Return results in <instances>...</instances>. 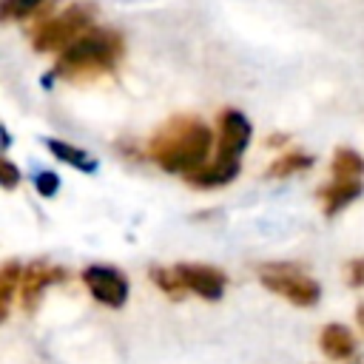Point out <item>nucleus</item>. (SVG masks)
Returning <instances> with one entry per match:
<instances>
[{"mask_svg": "<svg viewBox=\"0 0 364 364\" xmlns=\"http://www.w3.org/2000/svg\"><path fill=\"white\" fill-rule=\"evenodd\" d=\"M213 142L216 136L202 119L176 114L151 136L148 156L168 173L191 176L208 165Z\"/></svg>", "mask_w": 364, "mask_h": 364, "instance_id": "f257e3e1", "label": "nucleus"}, {"mask_svg": "<svg viewBox=\"0 0 364 364\" xmlns=\"http://www.w3.org/2000/svg\"><path fill=\"white\" fill-rule=\"evenodd\" d=\"M125 43L122 34L114 28H100L94 26L88 34H82L77 43H71L63 54H57L54 74L65 80H85L102 71H111L117 60L122 57Z\"/></svg>", "mask_w": 364, "mask_h": 364, "instance_id": "f03ea898", "label": "nucleus"}, {"mask_svg": "<svg viewBox=\"0 0 364 364\" xmlns=\"http://www.w3.org/2000/svg\"><path fill=\"white\" fill-rule=\"evenodd\" d=\"M94 17H97V6L88 0H77L68 9H63L60 14H51L48 20L37 23L31 31V48L37 54H63L71 43H77L82 34H88L94 28Z\"/></svg>", "mask_w": 364, "mask_h": 364, "instance_id": "7ed1b4c3", "label": "nucleus"}, {"mask_svg": "<svg viewBox=\"0 0 364 364\" xmlns=\"http://www.w3.org/2000/svg\"><path fill=\"white\" fill-rule=\"evenodd\" d=\"M259 282L264 290L282 296L284 301H290L296 307H313L321 299V284L293 262L259 264Z\"/></svg>", "mask_w": 364, "mask_h": 364, "instance_id": "20e7f679", "label": "nucleus"}, {"mask_svg": "<svg viewBox=\"0 0 364 364\" xmlns=\"http://www.w3.org/2000/svg\"><path fill=\"white\" fill-rule=\"evenodd\" d=\"M253 125L239 108H222L216 119V156L239 159L242 151L250 145Z\"/></svg>", "mask_w": 364, "mask_h": 364, "instance_id": "39448f33", "label": "nucleus"}, {"mask_svg": "<svg viewBox=\"0 0 364 364\" xmlns=\"http://www.w3.org/2000/svg\"><path fill=\"white\" fill-rule=\"evenodd\" d=\"M85 290L105 307H122L128 301V279L108 264H88L82 273Z\"/></svg>", "mask_w": 364, "mask_h": 364, "instance_id": "423d86ee", "label": "nucleus"}, {"mask_svg": "<svg viewBox=\"0 0 364 364\" xmlns=\"http://www.w3.org/2000/svg\"><path fill=\"white\" fill-rule=\"evenodd\" d=\"M173 270L182 279V284H185L188 293H196L205 301H219L225 296L228 276L219 267H213V264H196V262H182Z\"/></svg>", "mask_w": 364, "mask_h": 364, "instance_id": "0eeeda50", "label": "nucleus"}, {"mask_svg": "<svg viewBox=\"0 0 364 364\" xmlns=\"http://www.w3.org/2000/svg\"><path fill=\"white\" fill-rule=\"evenodd\" d=\"M65 279H68V270H63V267H57V264H51V262H43V259L28 262V264L23 267V282H20V301H23V307H26L28 313H34L40 296H43L51 284L65 282Z\"/></svg>", "mask_w": 364, "mask_h": 364, "instance_id": "6e6552de", "label": "nucleus"}, {"mask_svg": "<svg viewBox=\"0 0 364 364\" xmlns=\"http://www.w3.org/2000/svg\"><path fill=\"white\" fill-rule=\"evenodd\" d=\"M242 171V162L239 159H225V156H216L213 162H208L202 171L185 176V182L196 191H210V188H222L228 182H233Z\"/></svg>", "mask_w": 364, "mask_h": 364, "instance_id": "1a4fd4ad", "label": "nucleus"}, {"mask_svg": "<svg viewBox=\"0 0 364 364\" xmlns=\"http://www.w3.org/2000/svg\"><path fill=\"white\" fill-rule=\"evenodd\" d=\"M361 193H364V182L361 179H333V182H327L324 188H318V199H321L324 216H336L350 202H355Z\"/></svg>", "mask_w": 364, "mask_h": 364, "instance_id": "9d476101", "label": "nucleus"}, {"mask_svg": "<svg viewBox=\"0 0 364 364\" xmlns=\"http://www.w3.org/2000/svg\"><path fill=\"white\" fill-rule=\"evenodd\" d=\"M318 347L330 361H347L355 353V336H353L350 327H344L338 321H330L318 333Z\"/></svg>", "mask_w": 364, "mask_h": 364, "instance_id": "9b49d317", "label": "nucleus"}, {"mask_svg": "<svg viewBox=\"0 0 364 364\" xmlns=\"http://www.w3.org/2000/svg\"><path fill=\"white\" fill-rule=\"evenodd\" d=\"M51 9H54V0H0V20L11 23V20H26L37 14V23H43V11L48 14Z\"/></svg>", "mask_w": 364, "mask_h": 364, "instance_id": "f8f14e48", "label": "nucleus"}, {"mask_svg": "<svg viewBox=\"0 0 364 364\" xmlns=\"http://www.w3.org/2000/svg\"><path fill=\"white\" fill-rule=\"evenodd\" d=\"M313 156L310 154H304V151H287V154H282V156H276L267 168H264V176L267 179H287V176H293V173H299V171H307V168H313Z\"/></svg>", "mask_w": 364, "mask_h": 364, "instance_id": "ddd939ff", "label": "nucleus"}, {"mask_svg": "<svg viewBox=\"0 0 364 364\" xmlns=\"http://www.w3.org/2000/svg\"><path fill=\"white\" fill-rule=\"evenodd\" d=\"M333 179H361L364 176V156L355 148H336L330 159Z\"/></svg>", "mask_w": 364, "mask_h": 364, "instance_id": "4468645a", "label": "nucleus"}, {"mask_svg": "<svg viewBox=\"0 0 364 364\" xmlns=\"http://www.w3.org/2000/svg\"><path fill=\"white\" fill-rule=\"evenodd\" d=\"M46 148L54 154V159H60V162H65V165H71V168H77V171H82V173H88V171L97 168L94 156L85 154L82 148L71 145V142H63V139H46Z\"/></svg>", "mask_w": 364, "mask_h": 364, "instance_id": "2eb2a0df", "label": "nucleus"}, {"mask_svg": "<svg viewBox=\"0 0 364 364\" xmlns=\"http://www.w3.org/2000/svg\"><path fill=\"white\" fill-rule=\"evenodd\" d=\"M20 282H23V264L20 262H6L0 270V318H9L11 310V299L14 293H20Z\"/></svg>", "mask_w": 364, "mask_h": 364, "instance_id": "dca6fc26", "label": "nucleus"}, {"mask_svg": "<svg viewBox=\"0 0 364 364\" xmlns=\"http://www.w3.org/2000/svg\"><path fill=\"white\" fill-rule=\"evenodd\" d=\"M148 276H151V282L168 296V299H173V301H179L188 290H185V284H182V279L176 276V270L173 267H159V264H151L148 267Z\"/></svg>", "mask_w": 364, "mask_h": 364, "instance_id": "f3484780", "label": "nucleus"}, {"mask_svg": "<svg viewBox=\"0 0 364 364\" xmlns=\"http://www.w3.org/2000/svg\"><path fill=\"white\" fill-rule=\"evenodd\" d=\"M34 188H37V193L40 196H54L57 191H60V176L54 173V171H40L37 176H34Z\"/></svg>", "mask_w": 364, "mask_h": 364, "instance_id": "a211bd4d", "label": "nucleus"}, {"mask_svg": "<svg viewBox=\"0 0 364 364\" xmlns=\"http://www.w3.org/2000/svg\"><path fill=\"white\" fill-rule=\"evenodd\" d=\"M0 173H3V179H0V182H3V188H6V191H14V188H17V182H20V171H17V165H14L9 156H3V159H0Z\"/></svg>", "mask_w": 364, "mask_h": 364, "instance_id": "6ab92c4d", "label": "nucleus"}, {"mask_svg": "<svg viewBox=\"0 0 364 364\" xmlns=\"http://www.w3.org/2000/svg\"><path fill=\"white\" fill-rule=\"evenodd\" d=\"M347 284L350 287H364V256L347 262Z\"/></svg>", "mask_w": 364, "mask_h": 364, "instance_id": "aec40b11", "label": "nucleus"}, {"mask_svg": "<svg viewBox=\"0 0 364 364\" xmlns=\"http://www.w3.org/2000/svg\"><path fill=\"white\" fill-rule=\"evenodd\" d=\"M287 139H290L287 134H270V136L264 139V145H267V148H279V145H284Z\"/></svg>", "mask_w": 364, "mask_h": 364, "instance_id": "412c9836", "label": "nucleus"}, {"mask_svg": "<svg viewBox=\"0 0 364 364\" xmlns=\"http://www.w3.org/2000/svg\"><path fill=\"white\" fill-rule=\"evenodd\" d=\"M355 324L361 327V333H364V301L355 307Z\"/></svg>", "mask_w": 364, "mask_h": 364, "instance_id": "4be33fe9", "label": "nucleus"}]
</instances>
